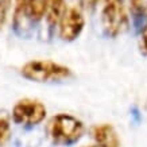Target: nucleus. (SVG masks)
Instances as JSON below:
<instances>
[{
  "mask_svg": "<svg viewBox=\"0 0 147 147\" xmlns=\"http://www.w3.org/2000/svg\"><path fill=\"white\" fill-rule=\"evenodd\" d=\"M46 108L38 100L23 98L15 104L12 109L13 121L23 125H35L39 124L45 119Z\"/></svg>",
  "mask_w": 147,
  "mask_h": 147,
  "instance_id": "20e7f679",
  "label": "nucleus"
},
{
  "mask_svg": "<svg viewBox=\"0 0 147 147\" xmlns=\"http://www.w3.org/2000/svg\"><path fill=\"white\" fill-rule=\"evenodd\" d=\"M89 147H102V146H100V144H97V146H89Z\"/></svg>",
  "mask_w": 147,
  "mask_h": 147,
  "instance_id": "2eb2a0df",
  "label": "nucleus"
},
{
  "mask_svg": "<svg viewBox=\"0 0 147 147\" xmlns=\"http://www.w3.org/2000/svg\"><path fill=\"white\" fill-rule=\"evenodd\" d=\"M9 139V123L5 117H0V147H3Z\"/></svg>",
  "mask_w": 147,
  "mask_h": 147,
  "instance_id": "9d476101",
  "label": "nucleus"
},
{
  "mask_svg": "<svg viewBox=\"0 0 147 147\" xmlns=\"http://www.w3.org/2000/svg\"><path fill=\"white\" fill-rule=\"evenodd\" d=\"M65 11H66L65 0H50L49 7H47V12H46L47 23L50 26H55L57 23H59Z\"/></svg>",
  "mask_w": 147,
  "mask_h": 147,
  "instance_id": "6e6552de",
  "label": "nucleus"
},
{
  "mask_svg": "<svg viewBox=\"0 0 147 147\" xmlns=\"http://www.w3.org/2000/svg\"><path fill=\"white\" fill-rule=\"evenodd\" d=\"M101 22L108 35L117 36L124 31L128 26V18L123 0H104Z\"/></svg>",
  "mask_w": 147,
  "mask_h": 147,
  "instance_id": "7ed1b4c3",
  "label": "nucleus"
},
{
  "mask_svg": "<svg viewBox=\"0 0 147 147\" xmlns=\"http://www.w3.org/2000/svg\"><path fill=\"white\" fill-rule=\"evenodd\" d=\"M24 16H27L26 0H15V12H13V22H15V24L18 26V22Z\"/></svg>",
  "mask_w": 147,
  "mask_h": 147,
  "instance_id": "1a4fd4ad",
  "label": "nucleus"
},
{
  "mask_svg": "<svg viewBox=\"0 0 147 147\" xmlns=\"http://www.w3.org/2000/svg\"><path fill=\"white\" fill-rule=\"evenodd\" d=\"M142 42H143V47L144 50L147 51V27L143 30V34H142Z\"/></svg>",
  "mask_w": 147,
  "mask_h": 147,
  "instance_id": "ddd939ff",
  "label": "nucleus"
},
{
  "mask_svg": "<svg viewBox=\"0 0 147 147\" xmlns=\"http://www.w3.org/2000/svg\"><path fill=\"white\" fill-rule=\"evenodd\" d=\"M71 71L67 66L53 61H30L22 67V76L35 82L58 81L70 77Z\"/></svg>",
  "mask_w": 147,
  "mask_h": 147,
  "instance_id": "f03ea898",
  "label": "nucleus"
},
{
  "mask_svg": "<svg viewBox=\"0 0 147 147\" xmlns=\"http://www.w3.org/2000/svg\"><path fill=\"white\" fill-rule=\"evenodd\" d=\"M9 9V0H0V28L7 19V13Z\"/></svg>",
  "mask_w": 147,
  "mask_h": 147,
  "instance_id": "9b49d317",
  "label": "nucleus"
},
{
  "mask_svg": "<svg viewBox=\"0 0 147 147\" xmlns=\"http://www.w3.org/2000/svg\"><path fill=\"white\" fill-rule=\"evenodd\" d=\"M92 135H93L94 140L97 142V144H100L102 147H119L120 146L119 136H117L115 128L111 124H101V125L93 127Z\"/></svg>",
  "mask_w": 147,
  "mask_h": 147,
  "instance_id": "423d86ee",
  "label": "nucleus"
},
{
  "mask_svg": "<svg viewBox=\"0 0 147 147\" xmlns=\"http://www.w3.org/2000/svg\"><path fill=\"white\" fill-rule=\"evenodd\" d=\"M97 0H86V3H89V4H94Z\"/></svg>",
  "mask_w": 147,
  "mask_h": 147,
  "instance_id": "4468645a",
  "label": "nucleus"
},
{
  "mask_svg": "<svg viewBox=\"0 0 147 147\" xmlns=\"http://www.w3.org/2000/svg\"><path fill=\"white\" fill-rule=\"evenodd\" d=\"M50 0H26V7H27V18L31 20H40L47 12V7H49Z\"/></svg>",
  "mask_w": 147,
  "mask_h": 147,
  "instance_id": "0eeeda50",
  "label": "nucleus"
},
{
  "mask_svg": "<svg viewBox=\"0 0 147 147\" xmlns=\"http://www.w3.org/2000/svg\"><path fill=\"white\" fill-rule=\"evenodd\" d=\"M84 16L78 8H66L63 16L59 20V36L62 40L70 42L81 34L84 28Z\"/></svg>",
  "mask_w": 147,
  "mask_h": 147,
  "instance_id": "39448f33",
  "label": "nucleus"
},
{
  "mask_svg": "<svg viewBox=\"0 0 147 147\" xmlns=\"http://www.w3.org/2000/svg\"><path fill=\"white\" fill-rule=\"evenodd\" d=\"M84 132V125L77 117L66 113L51 117L47 124V134L57 144H70L80 139Z\"/></svg>",
  "mask_w": 147,
  "mask_h": 147,
  "instance_id": "f257e3e1",
  "label": "nucleus"
},
{
  "mask_svg": "<svg viewBox=\"0 0 147 147\" xmlns=\"http://www.w3.org/2000/svg\"><path fill=\"white\" fill-rule=\"evenodd\" d=\"M129 5H131L132 13L136 15V16L144 12V1H143V0H131V1H129Z\"/></svg>",
  "mask_w": 147,
  "mask_h": 147,
  "instance_id": "f8f14e48",
  "label": "nucleus"
}]
</instances>
